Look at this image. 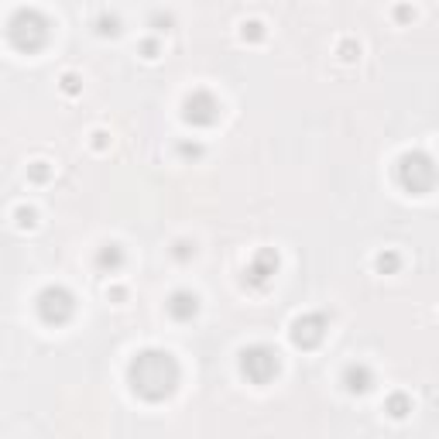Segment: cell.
Here are the masks:
<instances>
[{"mask_svg":"<svg viewBox=\"0 0 439 439\" xmlns=\"http://www.w3.org/2000/svg\"><path fill=\"white\" fill-rule=\"evenodd\" d=\"M182 381V367H178L176 353L172 351H162V347H144L131 357L127 364V384L131 391L141 398V402H165L172 398Z\"/></svg>","mask_w":439,"mask_h":439,"instance_id":"cell-1","label":"cell"},{"mask_svg":"<svg viewBox=\"0 0 439 439\" xmlns=\"http://www.w3.org/2000/svg\"><path fill=\"white\" fill-rule=\"evenodd\" d=\"M52 38V21L38 10V7H17L10 17H7V41L24 52V55H35L48 45Z\"/></svg>","mask_w":439,"mask_h":439,"instance_id":"cell-2","label":"cell"},{"mask_svg":"<svg viewBox=\"0 0 439 439\" xmlns=\"http://www.w3.org/2000/svg\"><path fill=\"white\" fill-rule=\"evenodd\" d=\"M395 178H398V185H402L405 192L426 196V192H433L439 185V165L429 151L412 148V151L398 155V162H395Z\"/></svg>","mask_w":439,"mask_h":439,"instance_id":"cell-3","label":"cell"},{"mask_svg":"<svg viewBox=\"0 0 439 439\" xmlns=\"http://www.w3.org/2000/svg\"><path fill=\"white\" fill-rule=\"evenodd\" d=\"M35 309L45 326H66L76 316V295L66 285H45L35 299Z\"/></svg>","mask_w":439,"mask_h":439,"instance_id":"cell-4","label":"cell"},{"mask_svg":"<svg viewBox=\"0 0 439 439\" xmlns=\"http://www.w3.org/2000/svg\"><path fill=\"white\" fill-rule=\"evenodd\" d=\"M241 374L251 381V384H271L281 371V360H278V351L268 347V344H251L241 351V360H237Z\"/></svg>","mask_w":439,"mask_h":439,"instance_id":"cell-5","label":"cell"},{"mask_svg":"<svg viewBox=\"0 0 439 439\" xmlns=\"http://www.w3.org/2000/svg\"><path fill=\"white\" fill-rule=\"evenodd\" d=\"M326 330H330V319H326L323 312H302V316L292 319L288 340H292V347H299V351H316V347H323Z\"/></svg>","mask_w":439,"mask_h":439,"instance_id":"cell-6","label":"cell"},{"mask_svg":"<svg viewBox=\"0 0 439 439\" xmlns=\"http://www.w3.org/2000/svg\"><path fill=\"white\" fill-rule=\"evenodd\" d=\"M220 100L206 89H192L185 100H182V120L192 124V127H213L220 120Z\"/></svg>","mask_w":439,"mask_h":439,"instance_id":"cell-7","label":"cell"},{"mask_svg":"<svg viewBox=\"0 0 439 439\" xmlns=\"http://www.w3.org/2000/svg\"><path fill=\"white\" fill-rule=\"evenodd\" d=\"M274 274H278V254H274L271 247H261V251L247 261V268H244V285L264 288Z\"/></svg>","mask_w":439,"mask_h":439,"instance_id":"cell-8","label":"cell"},{"mask_svg":"<svg viewBox=\"0 0 439 439\" xmlns=\"http://www.w3.org/2000/svg\"><path fill=\"white\" fill-rule=\"evenodd\" d=\"M165 312H169L176 323H192V319L199 316V295H196V292H189V288H178V292L169 295Z\"/></svg>","mask_w":439,"mask_h":439,"instance_id":"cell-9","label":"cell"},{"mask_svg":"<svg viewBox=\"0 0 439 439\" xmlns=\"http://www.w3.org/2000/svg\"><path fill=\"white\" fill-rule=\"evenodd\" d=\"M340 381H344V388H347L351 395H367V391L374 388V371H371L367 364L353 360V364H347V367H344Z\"/></svg>","mask_w":439,"mask_h":439,"instance_id":"cell-10","label":"cell"},{"mask_svg":"<svg viewBox=\"0 0 439 439\" xmlns=\"http://www.w3.org/2000/svg\"><path fill=\"white\" fill-rule=\"evenodd\" d=\"M124 247L120 244H103L100 251H96V268L103 271V274H117L120 268H124Z\"/></svg>","mask_w":439,"mask_h":439,"instance_id":"cell-11","label":"cell"},{"mask_svg":"<svg viewBox=\"0 0 439 439\" xmlns=\"http://www.w3.org/2000/svg\"><path fill=\"white\" fill-rule=\"evenodd\" d=\"M384 412H388L395 422L409 419V415H412V395H405V391H391V395L384 398Z\"/></svg>","mask_w":439,"mask_h":439,"instance_id":"cell-12","label":"cell"},{"mask_svg":"<svg viewBox=\"0 0 439 439\" xmlns=\"http://www.w3.org/2000/svg\"><path fill=\"white\" fill-rule=\"evenodd\" d=\"M93 31H96L100 38H117V35H120V17H117V14H100V17L93 21Z\"/></svg>","mask_w":439,"mask_h":439,"instance_id":"cell-13","label":"cell"},{"mask_svg":"<svg viewBox=\"0 0 439 439\" xmlns=\"http://www.w3.org/2000/svg\"><path fill=\"white\" fill-rule=\"evenodd\" d=\"M402 268V254L398 251H381L377 258H374V271L377 274H395Z\"/></svg>","mask_w":439,"mask_h":439,"instance_id":"cell-14","label":"cell"},{"mask_svg":"<svg viewBox=\"0 0 439 439\" xmlns=\"http://www.w3.org/2000/svg\"><path fill=\"white\" fill-rule=\"evenodd\" d=\"M28 178L38 182V185H45V182L52 178V165H48V162H31V165H28Z\"/></svg>","mask_w":439,"mask_h":439,"instance_id":"cell-15","label":"cell"},{"mask_svg":"<svg viewBox=\"0 0 439 439\" xmlns=\"http://www.w3.org/2000/svg\"><path fill=\"white\" fill-rule=\"evenodd\" d=\"M14 220H17L21 230H31V227L38 223V213H35L31 206H17V209H14Z\"/></svg>","mask_w":439,"mask_h":439,"instance_id":"cell-16","label":"cell"},{"mask_svg":"<svg viewBox=\"0 0 439 439\" xmlns=\"http://www.w3.org/2000/svg\"><path fill=\"white\" fill-rule=\"evenodd\" d=\"M241 38L244 41H264V24L261 21H244L241 24Z\"/></svg>","mask_w":439,"mask_h":439,"instance_id":"cell-17","label":"cell"},{"mask_svg":"<svg viewBox=\"0 0 439 439\" xmlns=\"http://www.w3.org/2000/svg\"><path fill=\"white\" fill-rule=\"evenodd\" d=\"M337 55H340L344 62H357V59H360V45H357L353 38H344L340 48H337Z\"/></svg>","mask_w":439,"mask_h":439,"instance_id":"cell-18","label":"cell"},{"mask_svg":"<svg viewBox=\"0 0 439 439\" xmlns=\"http://www.w3.org/2000/svg\"><path fill=\"white\" fill-rule=\"evenodd\" d=\"M172 258H176V261H192V258H196V244H192V241H176V247H172Z\"/></svg>","mask_w":439,"mask_h":439,"instance_id":"cell-19","label":"cell"},{"mask_svg":"<svg viewBox=\"0 0 439 439\" xmlns=\"http://www.w3.org/2000/svg\"><path fill=\"white\" fill-rule=\"evenodd\" d=\"M178 155L196 162V158H203V144H196V141H182V144H178Z\"/></svg>","mask_w":439,"mask_h":439,"instance_id":"cell-20","label":"cell"},{"mask_svg":"<svg viewBox=\"0 0 439 439\" xmlns=\"http://www.w3.org/2000/svg\"><path fill=\"white\" fill-rule=\"evenodd\" d=\"M80 76H76V73H66V76H62V93H69V96H76V93H80Z\"/></svg>","mask_w":439,"mask_h":439,"instance_id":"cell-21","label":"cell"},{"mask_svg":"<svg viewBox=\"0 0 439 439\" xmlns=\"http://www.w3.org/2000/svg\"><path fill=\"white\" fill-rule=\"evenodd\" d=\"M395 21H398V24H409V21H415V10H412L409 3H398V7H395Z\"/></svg>","mask_w":439,"mask_h":439,"instance_id":"cell-22","label":"cell"},{"mask_svg":"<svg viewBox=\"0 0 439 439\" xmlns=\"http://www.w3.org/2000/svg\"><path fill=\"white\" fill-rule=\"evenodd\" d=\"M158 52H162V48H158L155 38H144V41H141V55H144V59H158Z\"/></svg>","mask_w":439,"mask_h":439,"instance_id":"cell-23","label":"cell"},{"mask_svg":"<svg viewBox=\"0 0 439 439\" xmlns=\"http://www.w3.org/2000/svg\"><path fill=\"white\" fill-rule=\"evenodd\" d=\"M151 28H155V31H169V28H172V17H169V14H155V17H151Z\"/></svg>","mask_w":439,"mask_h":439,"instance_id":"cell-24","label":"cell"},{"mask_svg":"<svg viewBox=\"0 0 439 439\" xmlns=\"http://www.w3.org/2000/svg\"><path fill=\"white\" fill-rule=\"evenodd\" d=\"M93 138H96V141H93V144H96V148H100V151H103V148H106V134H103V131H96V134H93Z\"/></svg>","mask_w":439,"mask_h":439,"instance_id":"cell-25","label":"cell"},{"mask_svg":"<svg viewBox=\"0 0 439 439\" xmlns=\"http://www.w3.org/2000/svg\"><path fill=\"white\" fill-rule=\"evenodd\" d=\"M110 299L113 302H124V288H110Z\"/></svg>","mask_w":439,"mask_h":439,"instance_id":"cell-26","label":"cell"}]
</instances>
